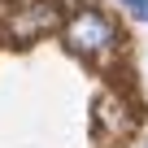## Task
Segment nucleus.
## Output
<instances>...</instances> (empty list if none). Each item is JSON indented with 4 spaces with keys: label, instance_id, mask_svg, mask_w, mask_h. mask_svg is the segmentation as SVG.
Returning a JSON list of instances; mask_svg holds the SVG:
<instances>
[{
    "label": "nucleus",
    "instance_id": "3",
    "mask_svg": "<svg viewBox=\"0 0 148 148\" xmlns=\"http://www.w3.org/2000/svg\"><path fill=\"white\" fill-rule=\"evenodd\" d=\"M118 5H122L135 22H148V0H118Z\"/></svg>",
    "mask_w": 148,
    "mask_h": 148
},
{
    "label": "nucleus",
    "instance_id": "2",
    "mask_svg": "<svg viewBox=\"0 0 148 148\" xmlns=\"http://www.w3.org/2000/svg\"><path fill=\"white\" fill-rule=\"evenodd\" d=\"M61 26V9H57V0H26V5H18L5 22V35L26 44V39H39L48 31Z\"/></svg>",
    "mask_w": 148,
    "mask_h": 148
},
{
    "label": "nucleus",
    "instance_id": "1",
    "mask_svg": "<svg viewBox=\"0 0 148 148\" xmlns=\"http://www.w3.org/2000/svg\"><path fill=\"white\" fill-rule=\"evenodd\" d=\"M61 39H65L70 52H79V57H100V52H109L118 44V31H113V22L100 9L79 5V9L61 22Z\"/></svg>",
    "mask_w": 148,
    "mask_h": 148
}]
</instances>
